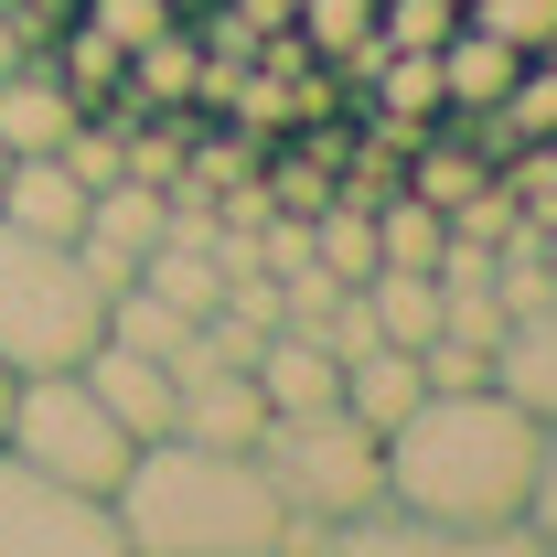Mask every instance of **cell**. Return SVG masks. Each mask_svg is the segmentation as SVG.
<instances>
[{
	"instance_id": "obj_23",
	"label": "cell",
	"mask_w": 557,
	"mask_h": 557,
	"mask_svg": "<svg viewBox=\"0 0 557 557\" xmlns=\"http://www.w3.org/2000/svg\"><path fill=\"white\" fill-rule=\"evenodd\" d=\"M525 525L557 547V418H547V461H536V504H525Z\"/></svg>"
},
{
	"instance_id": "obj_7",
	"label": "cell",
	"mask_w": 557,
	"mask_h": 557,
	"mask_svg": "<svg viewBox=\"0 0 557 557\" xmlns=\"http://www.w3.org/2000/svg\"><path fill=\"white\" fill-rule=\"evenodd\" d=\"M150 247H161V183H139V172L97 183V194H86V225H75V258L119 289V278H129Z\"/></svg>"
},
{
	"instance_id": "obj_3",
	"label": "cell",
	"mask_w": 557,
	"mask_h": 557,
	"mask_svg": "<svg viewBox=\"0 0 557 557\" xmlns=\"http://www.w3.org/2000/svg\"><path fill=\"white\" fill-rule=\"evenodd\" d=\"M258 472H269L289 536L278 557H322V525H344L364 504H386V440L333 397V408H300V418H269L258 429Z\"/></svg>"
},
{
	"instance_id": "obj_17",
	"label": "cell",
	"mask_w": 557,
	"mask_h": 557,
	"mask_svg": "<svg viewBox=\"0 0 557 557\" xmlns=\"http://www.w3.org/2000/svg\"><path fill=\"white\" fill-rule=\"evenodd\" d=\"M44 65L65 75V86H75V97H86V108L129 86V54H119V44H108L97 22H54V33H44Z\"/></svg>"
},
{
	"instance_id": "obj_2",
	"label": "cell",
	"mask_w": 557,
	"mask_h": 557,
	"mask_svg": "<svg viewBox=\"0 0 557 557\" xmlns=\"http://www.w3.org/2000/svg\"><path fill=\"white\" fill-rule=\"evenodd\" d=\"M108 515H119L129 557H278V536H289L258 450H214V440H183V429L129 450Z\"/></svg>"
},
{
	"instance_id": "obj_10",
	"label": "cell",
	"mask_w": 557,
	"mask_h": 557,
	"mask_svg": "<svg viewBox=\"0 0 557 557\" xmlns=\"http://www.w3.org/2000/svg\"><path fill=\"white\" fill-rule=\"evenodd\" d=\"M247 375H258L269 418H300V408H333V397H344V354L322 344L311 322H278L269 344H258V364H247Z\"/></svg>"
},
{
	"instance_id": "obj_27",
	"label": "cell",
	"mask_w": 557,
	"mask_h": 557,
	"mask_svg": "<svg viewBox=\"0 0 557 557\" xmlns=\"http://www.w3.org/2000/svg\"><path fill=\"white\" fill-rule=\"evenodd\" d=\"M0 172H11V150H0Z\"/></svg>"
},
{
	"instance_id": "obj_14",
	"label": "cell",
	"mask_w": 557,
	"mask_h": 557,
	"mask_svg": "<svg viewBox=\"0 0 557 557\" xmlns=\"http://www.w3.org/2000/svg\"><path fill=\"white\" fill-rule=\"evenodd\" d=\"M418 397H429V375H418V354H408V344H364V354H344V408L364 418L375 440H386V429H397Z\"/></svg>"
},
{
	"instance_id": "obj_19",
	"label": "cell",
	"mask_w": 557,
	"mask_h": 557,
	"mask_svg": "<svg viewBox=\"0 0 557 557\" xmlns=\"http://www.w3.org/2000/svg\"><path fill=\"white\" fill-rule=\"evenodd\" d=\"M375 65H386V86H375V119H429V108H440V65H429V54L375 44Z\"/></svg>"
},
{
	"instance_id": "obj_13",
	"label": "cell",
	"mask_w": 557,
	"mask_h": 557,
	"mask_svg": "<svg viewBox=\"0 0 557 557\" xmlns=\"http://www.w3.org/2000/svg\"><path fill=\"white\" fill-rule=\"evenodd\" d=\"M493 386H504L515 408L557 418V289L536 300V311H515V322H504V344H493Z\"/></svg>"
},
{
	"instance_id": "obj_21",
	"label": "cell",
	"mask_w": 557,
	"mask_h": 557,
	"mask_svg": "<svg viewBox=\"0 0 557 557\" xmlns=\"http://www.w3.org/2000/svg\"><path fill=\"white\" fill-rule=\"evenodd\" d=\"M461 22H483V33H504L515 54H536L557 33V0H461Z\"/></svg>"
},
{
	"instance_id": "obj_9",
	"label": "cell",
	"mask_w": 557,
	"mask_h": 557,
	"mask_svg": "<svg viewBox=\"0 0 557 557\" xmlns=\"http://www.w3.org/2000/svg\"><path fill=\"white\" fill-rule=\"evenodd\" d=\"M75 119H86V97H75V86L44 65V54L0 65V150H11V161H33V150H65Z\"/></svg>"
},
{
	"instance_id": "obj_1",
	"label": "cell",
	"mask_w": 557,
	"mask_h": 557,
	"mask_svg": "<svg viewBox=\"0 0 557 557\" xmlns=\"http://www.w3.org/2000/svg\"><path fill=\"white\" fill-rule=\"evenodd\" d=\"M536 461H547V418L536 408H515L504 386H429L386 429V504L450 525L461 557L472 547H547L525 525Z\"/></svg>"
},
{
	"instance_id": "obj_11",
	"label": "cell",
	"mask_w": 557,
	"mask_h": 557,
	"mask_svg": "<svg viewBox=\"0 0 557 557\" xmlns=\"http://www.w3.org/2000/svg\"><path fill=\"white\" fill-rule=\"evenodd\" d=\"M172 429H183V440H214V450H258L269 397H258L247 364H183V418H172Z\"/></svg>"
},
{
	"instance_id": "obj_26",
	"label": "cell",
	"mask_w": 557,
	"mask_h": 557,
	"mask_svg": "<svg viewBox=\"0 0 557 557\" xmlns=\"http://www.w3.org/2000/svg\"><path fill=\"white\" fill-rule=\"evenodd\" d=\"M0 408H11V364H0Z\"/></svg>"
},
{
	"instance_id": "obj_20",
	"label": "cell",
	"mask_w": 557,
	"mask_h": 557,
	"mask_svg": "<svg viewBox=\"0 0 557 557\" xmlns=\"http://www.w3.org/2000/svg\"><path fill=\"white\" fill-rule=\"evenodd\" d=\"M75 22H97L119 54H139V44H150V33H172L183 11H172V0H75Z\"/></svg>"
},
{
	"instance_id": "obj_8",
	"label": "cell",
	"mask_w": 557,
	"mask_h": 557,
	"mask_svg": "<svg viewBox=\"0 0 557 557\" xmlns=\"http://www.w3.org/2000/svg\"><path fill=\"white\" fill-rule=\"evenodd\" d=\"M86 386H97V408L119 418L129 440H161L172 418H183V375L161 364V354H129V344H97L86 364H75Z\"/></svg>"
},
{
	"instance_id": "obj_6",
	"label": "cell",
	"mask_w": 557,
	"mask_h": 557,
	"mask_svg": "<svg viewBox=\"0 0 557 557\" xmlns=\"http://www.w3.org/2000/svg\"><path fill=\"white\" fill-rule=\"evenodd\" d=\"M0 557H129L119 547V515L97 493L33 472L22 450H0Z\"/></svg>"
},
{
	"instance_id": "obj_18",
	"label": "cell",
	"mask_w": 557,
	"mask_h": 557,
	"mask_svg": "<svg viewBox=\"0 0 557 557\" xmlns=\"http://www.w3.org/2000/svg\"><path fill=\"white\" fill-rule=\"evenodd\" d=\"M450 22H461V0H375V44H397V54H440Z\"/></svg>"
},
{
	"instance_id": "obj_12",
	"label": "cell",
	"mask_w": 557,
	"mask_h": 557,
	"mask_svg": "<svg viewBox=\"0 0 557 557\" xmlns=\"http://www.w3.org/2000/svg\"><path fill=\"white\" fill-rule=\"evenodd\" d=\"M429 65H440V119H483L493 97L515 86V65H525V54H515L504 33H483V22H450V44H440Z\"/></svg>"
},
{
	"instance_id": "obj_16",
	"label": "cell",
	"mask_w": 557,
	"mask_h": 557,
	"mask_svg": "<svg viewBox=\"0 0 557 557\" xmlns=\"http://www.w3.org/2000/svg\"><path fill=\"white\" fill-rule=\"evenodd\" d=\"M354 289H364V311H375V333H386V344L418 354L429 333H440V269H364Z\"/></svg>"
},
{
	"instance_id": "obj_25",
	"label": "cell",
	"mask_w": 557,
	"mask_h": 557,
	"mask_svg": "<svg viewBox=\"0 0 557 557\" xmlns=\"http://www.w3.org/2000/svg\"><path fill=\"white\" fill-rule=\"evenodd\" d=\"M172 11H183V22H194V11H214V0H172Z\"/></svg>"
},
{
	"instance_id": "obj_4",
	"label": "cell",
	"mask_w": 557,
	"mask_h": 557,
	"mask_svg": "<svg viewBox=\"0 0 557 557\" xmlns=\"http://www.w3.org/2000/svg\"><path fill=\"white\" fill-rule=\"evenodd\" d=\"M97 344H108V278L65 236H33L0 214V364L54 375V364H86Z\"/></svg>"
},
{
	"instance_id": "obj_22",
	"label": "cell",
	"mask_w": 557,
	"mask_h": 557,
	"mask_svg": "<svg viewBox=\"0 0 557 557\" xmlns=\"http://www.w3.org/2000/svg\"><path fill=\"white\" fill-rule=\"evenodd\" d=\"M289 22H300L311 44H333V54H354V44L375 33V0H289Z\"/></svg>"
},
{
	"instance_id": "obj_24",
	"label": "cell",
	"mask_w": 557,
	"mask_h": 557,
	"mask_svg": "<svg viewBox=\"0 0 557 557\" xmlns=\"http://www.w3.org/2000/svg\"><path fill=\"white\" fill-rule=\"evenodd\" d=\"M129 172L139 183H183V139L161 129V139H129Z\"/></svg>"
},
{
	"instance_id": "obj_15",
	"label": "cell",
	"mask_w": 557,
	"mask_h": 557,
	"mask_svg": "<svg viewBox=\"0 0 557 557\" xmlns=\"http://www.w3.org/2000/svg\"><path fill=\"white\" fill-rule=\"evenodd\" d=\"M440 247H450V214L408 183H386L375 194V269H440Z\"/></svg>"
},
{
	"instance_id": "obj_5",
	"label": "cell",
	"mask_w": 557,
	"mask_h": 557,
	"mask_svg": "<svg viewBox=\"0 0 557 557\" xmlns=\"http://www.w3.org/2000/svg\"><path fill=\"white\" fill-rule=\"evenodd\" d=\"M0 450H22L33 472H54V483L75 493H119V472H129V429L97 408V386L75 375V364H54V375H11V408H0Z\"/></svg>"
}]
</instances>
